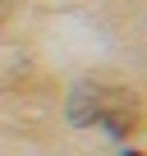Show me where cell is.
<instances>
[{
	"label": "cell",
	"mask_w": 147,
	"mask_h": 156,
	"mask_svg": "<svg viewBox=\"0 0 147 156\" xmlns=\"http://www.w3.org/2000/svg\"><path fill=\"white\" fill-rule=\"evenodd\" d=\"M124 156H142V151H124Z\"/></svg>",
	"instance_id": "cell-2"
},
{
	"label": "cell",
	"mask_w": 147,
	"mask_h": 156,
	"mask_svg": "<svg viewBox=\"0 0 147 156\" xmlns=\"http://www.w3.org/2000/svg\"><path fill=\"white\" fill-rule=\"evenodd\" d=\"M5 14H9V0H0V19H5Z\"/></svg>",
	"instance_id": "cell-1"
}]
</instances>
